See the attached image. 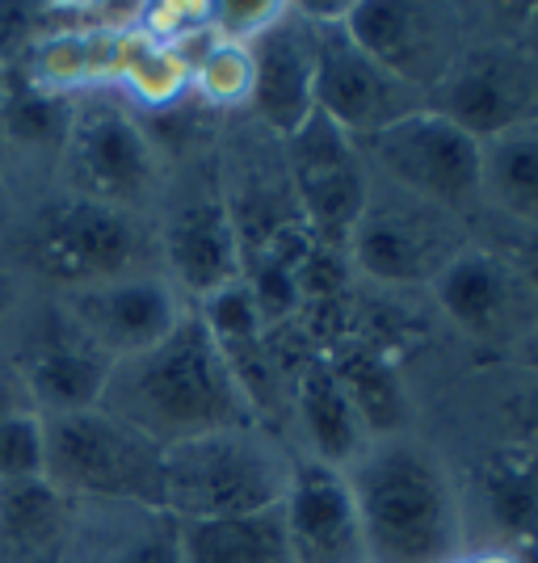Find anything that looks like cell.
I'll use <instances>...</instances> for the list:
<instances>
[{
    "label": "cell",
    "mask_w": 538,
    "mask_h": 563,
    "mask_svg": "<svg viewBox=\"0 0 538 563\" xmlns=\"http://www.w3.org/2000/svg\"><path fill=\"white\" fill-rule=\"evenodd\" d=\"M345 479L371 563H446L471 547L463 493L438 438L421 429L371 438Z\"/></svg>",
    "instance_id": "1"
},
{
    "label": "cell",
    "mask_w": 538,
    "mask_h": 563,
    "mask_svg": "<svg viewBox=\"0 0 538 563\" xmlns=\"http://www.w3.org/2000/svg\"><path fill=\"white\" fill-rule=\"evenodd\" d=\"M101 408L140 429L161 450L240 424H257L253 404L244 399L228 357L219 353L211 332L202 329L194 307L161 345L114 362Z\"/></svg>",
    "instance_id": "2"
},
{
    "label": "cell",
    "mask_w": 538,
    "mask_h": 563,
    "mask_svg": "<svg viewBox=\"0 0 538 563\" xmlns=\"http://www.w3.org/2000/svg\"><path fill=\"white\" fill-rule=\"evenodd\" d=\"M295 446L265 424H240L164 450L161 505L177 521L274 509L290 484Z\"/></svg>",
    "instance_id": "3"
},
{
    "label": "cell",
    "mask_w": 538,
    "mask_h": 563,
    "mask_svg": "<svg viewBox=\"0 0 538 563\" xmlns=\"http://www.w3.org/2000/svg\"><path fill=\"white\" fill-rule=\"evenodd\" d=\"M471 240V219L413 198L371 173L366 207L345 240V265L366 290L425 295Z\"/></svg>",
    "instance_id": "4"
},
{
    "label": "cell",
    "mask_w": 538,
    "mask_h": 563,
    "mask_svg": "<svg viewBox=\"0 0 538 563\" xmlns=\"http://www.w3.org/2000/svg\"><path fill=\"white\" fill-rule=\"evenodd\" d=\"M43 421V479L72 505H161L164 450L106 408Z\"/></svg>",
    "instance_id": "5"
},
{
    "label": "cell",
    "mask_w": 538,
    "mask_h": 563,
    "mask_svg": "<svg viewBox=\"0 0 538 563\" xmlns=\"http://www.w3.org/2000/svg\"><path fill=\"white\" fill-rule=\"evenodd\" d=\"M68 189L118 211L152 219L168 181V165L156 135L122 97H80L72 118L68 143Z\"/></svg>",
    "instance_id": "6"
},
{
    "label": "cell",
    "mask_w": 538,
    "mask_h": 563,
    "mask_svg": "<svg viewBox=\"0 0 538 563\" xmlns=\"http://www.w3.org/2000/svg\"><path fill=\"white\" fill-rule=\"evenodd\" d=\"M34 265L64 290L127 278L156 265L152 219L118 211L85 194H59L34 219Z\"/></svg>",
    "instance_id": "7"
},
{
    "label": "cell",
    "mask_w": 538,
    "mask_h": 563,
    "mask_svg": "<svg viewBox=\"0 0 538 563\" xmlns=\"http://www.w3.org/2000/svg\"><path fill=\"white\" fill-rule=\"evenodd\" d=\"M362 152L371 173L387 186L471 223L484 211V143L429 106L362 143Z\"/></svg>",
    "instance_id": "8"
},
{
    "label": "cell",
    "mask_w": 538,
    "mask_h": 563,
    "mask_svg": "<svg viewBox=\"0 0 538 563\" xmlns=\"http://www.w3.org/2000/svg\"><path fill=\"white\" fill-rule=\"evenodd\" d=\"M450 467L468 509L471 547L538 563V438L492 429L484 442L450 454Z\"/></svg>",
    "instance_id": "9"
},
{
    "label": "cell",
    "mask_w": 538,
    "mask_h": 563,
    "mask_svg": "<svg viewBox=\"0 0 538 563\" xmlns=\"http://www.w3.org/2000/svg\"><path fill=\"white\" fill-rule=\"evenodd\" d=\"M152 232L156 265L189 307L240 278V240L219 181V161L194 168L177 189L164 181L161 202L152 211Z\"/></svg>",
    "instance_id": "10"
},
{
    "label": "cell",
    "mask_w": 538,
    "mask_h": 563,
    "mask_svg": "<svg viewBox=\"0 0 538 563\" xmlns=\"http://www.w3.org/2000/svg\"><path fill=\"white\" fill-rule=\"evenodd\" d=\"M316 22V114L341 126L353 143H371L399 118L417 114L429 101L413 85L371 59L341 25V4H307Z\"/></svg>",
    "instance_id": "11"
},
{
    "label": "cell",
    "mask_w": 538,
    "mask_h": 563,
    "mask_svg": "<svg viewBox=\"0 0 538 563\" xmlns=\"http://www.w3.org/2000/svg\"><path fill=\"white\" fill-rule=\"evenodd\" d=\"M425 303L446 332L501 362L538 320V295L509 261L480 240H471L433 278V286L425 290Z\"/></svg>",
    "instance_id": "12"
},
{
    "label": "cell",
    "mask_w": 538,
    "mask_h": 563,
    "mask_svg": "<svg viewBox=\"0 0 538 563\" xmlns=\"http://www.w3.org/2000/svg\"><path fill=\"white\" fill-rule=\"evenodd\" d=\"M341 25L371 59L425 93V101L475 38L471 4L353 0V4H341Z\"/></svg>",
    "instance_id": "13"
},
{
    "label": "cell",
    "mask_w": 538,
    "mask_h": 563,
    "mask_svg": "<svg viewBox=\"0 0 538 563\" xmlns=\"http://www.w3.org/2000/svg\"><path fill=\"white\" fill-rule=\"evenodd\" d=\"M429 110L480 143L530 126L538 122V55L514 38H471L429 93Z\"/></svg>",
    "instance_id": "14"
},
{
    "label": "cell",
    "mask_w": 538,
    "mask_h": 563,
    "mask_svg": "<svg viewBox=\"0 0 538 563\" xmlns=\"http://www.w3.org/2000/svg\"><path fill=\"white\" fill-rule=\"evenodd\" d=\"M282 165L307 235L320 249L345 257V240L371 194V165L362 143H353L328 118L311 114L282 140Z\"/></svg>",
    "instance_id": "15"
},
{
    "label": "cell",
    "mask_w": 538,
    "mask_h": 563,
    "mask_svg": "<svg viewBox=\"0 0 538 563\" xmlns=\"http://www.w3.org/2000/svg\"><path fill=\"white\" fill-rule=\"evenodd\" d=\"M64 316L72 320V329L85 341H94L110 362H127L135 353L161 345L189 316V303L161 269H140L127 278L68 290Z\"/></svg>",
    "instance_id": "16"
},
{
    "label": "cell",
    "mask_w": 538,
    "mask_h": 563,
    "mask_svg": "<svg viewBox=\"0 0 538 563\" xmlns=\"http://www.w3.org/2000/svg\"><path fill=\"white\" fill-rule=\"evenodd\" d=\"M253 59V93L244 118L265 135L286 140L316 114V22L307 4H286L274 22L249 43Z\"/></svg>",
    "instance_id": "17"
},
{
    "label": "cell",
    "mask_w": 538,
    "mask_h": 563,
    "mask_svg": "<svg viewBox=\"0 0 538 563\" xmlns=\"http://www.w3.org/2000/svg\"><path fill=\"white\" fill-rule=\"evenodd\" d=\"M278 514L295 563H371L345 471L295 454Z\"/></svg>",
    "instance_id": "18"
},
{
    "label": "cell",
    "mask_w": 538,
    "mask_h": 563,
    "mask_svg": "<svg viewBox=\"0 0 538 563\" xmlns=\"http://www.w3.org/2000/svg\"><path fill=\"white\" fill-rule=\"evenodd\" d=\"M325 362L341 383V391L350 396L358 421L366 424L371 438L404 433V429H421V399L413 391V375L396 353L366 341L362 332H341L337 341H328Z\"/></svg>",
    "instance_id": "19"
},
{
    "label": "cell",
    "mask_w": 538,
    "mask_h": 563,
    "mask_svg": "<svg viewBox=\"0 0 538 563\" xmlns=\"http://www.w3.org/2000/svg\"><path fill=\"white\" fill-rule=\"evenodd\" d=\"M290 446L337 471H345L371 446L366 424L358 421L350 396L341 391L320 350L304 353L290 371Z\"/></svg>",
    "instance_id": "20"
},
{
    "label": "cell",
    "mask_w": 538,
    "mask_h": 563,
    "mask_svg": "<svg viewBox=\"0 0 538 563\" xmlns=\"http://www.w3.org/2000/svg\"><path fill=\"white\" fill-rule=\"evenodd\" d=\"M110 375H114V362L94 341H85L64 316V329L39 336L34 350L25 353V362L18 366V387L30 399L34 417H68V412L101 408Z\"/></svg>",
    "instance_id": "21"
},
{
    "label": "cell",
    "mask_w": 538,
    "mask_h": 563,
    "mask_svg": "<svg viewBox=\"0 0 538 563\" xmlns=\"http://www.w3.org/2000/svg\"><path fill=\"white\" fill-rule=\"evenodd\" d=\"M64 563H182V521L164 505H76Z\"/></svg>",
    "instance_id": "22"
},
{
    "label": "cell",
    "mask_w": 538,
    "mask_h": 563,
    "mask_svg": "<svg viewBox=\"0 0 538 563\" xmlns=\"http://www.w3.org/2000/svg\"><path fill=\"white\" fill-rule=\"evenodd\" d=\"M72 505L43 475L0 484V563H64Z\"/></svg>",
    "instance_id": "23"
},
{
    "label": "cell",
    "mask_w": 538,
    "mask_h": 563,
    "mask_svg": "<svg viewBox=\"0 0 538 563\" xmlns=\"http://www.w3.org/2000/svg\"><path fill=\"white\" fill-rule=\"evenodd\" d=\"M122 101L140 114H164L189 101V59L173 47H156L147 43L135 25H127L118 34L114 76H110Z\"/></svg>",
    "instance_id": "24"
},
{
    "label": "cell",
    "mask_w": 538,
    "mask_h": 563,
    "mask_svg": "<svg viewBox=\"0 0 538 563\" xmlns=\"http://www.w3.org/2000/svg\"><path fill=\"white\" fill-rule=\"evenodd\" d=\"M182 563H295L282 530V514L215 517V521H182Z\"/></svg>",
    "instance_id": "25"
},
{
    "label": "cell",
    "mask_w": 538,
    "mask_h": 563,
    "mask_svg": "<svg viewBox=\"0 0 538 563\" xmlns=\"http://www.w3.org/2000/svg\"><path fill=\"white\" fill-rule=\"evenodd\" d=\"M484 214L538 228V122L484 143Z\"/></svg>",
    "instance_id": "26"
},
{
    "label": "cell",
    "mask_w": 538,
    "mask_h": 563,
    "mask_svg": "<svg viewBox=\"0 0 538 563\" xmlns=\"http://www.w3.org/2000/svg\"><path fill=\"white\" fill-rule=\"evenodd\" d=\"M189 59V101H198L211 114L244 118L249 110V93H253V59L249 47L240 43H223L207 34L202 43L186 51Z\"/></svg>",
    "instance_id": "27"
},
{
    "label": "cell",
    "mask_w": 538,
    "mask_h": 563,
    "mask_svg": "<svg viewBox=\"0 0 538 563\" xmlns=\"http://www.w3.org/2000/svg\"><path fill=\"white\" fill-rule=\"evenodd\" d=\"M76 101L80 97L51 93L43 85H34L30 76H22L18 85H9L4 76V93H0V135H9L22 147H39V152H64L76 118Z\"/></svg>",
    "instance_id": "28"
},
{
    "label": "cell",
    "mask_w": 538,
    "mask_h": 563,
    "mask_svg": "<svg viewBox=\"0 0 538 563\" xmlns=\"http://www.w3.org/2000/svg\"><path fill=\"white\" fill-rule=\"evenodd\" d=\"M43 475V421L25 408L0 417V484Z\"/></svg>",
    "instance_id": "29"
},
{
    "label": "cell",
    "mask_w": 538,
    "mask_h": 563,
    "mask_svg": "<svg viewBox=\"0 0 538 563\" xmlns=\"http://www.w3.org/2000/svg\"><path fill=\"white\" fill-rule=\"evenodd\" d=\"M471 235L509 261L521 274V282L538 295V228H517V223H505L496 214L480 211V219L471 223Z\"/></svg>",
    "instance_id": "30"
},
{
    "label": "cell",
    "mask_w": 538,
    "mask_h": 563,
    "mask_svg": "<svg viewBox=\"0 0 538 563\" xmlns=\"http://www.w3.org/2000/svg\"><path fill=\"white\" fill-rule=\"evenodd\" d=\"M43 18H51V9L43 4H0V68L25 59L39 38H47Z\"/></svg>",
    "instance_id": "31"
},
{
    "label": "cell",
    "mask_w": 538,
    "mask_h": 563,
    "mask_svg": "<svg viewBox=\"0 0 538 563\" xmlns=\"http://www.w3.org/2000/svg\"><path fill=\"white\" fill-rule=\"evenodd\" d=\"M282 0H261V4H211V34L215 38H223V43H240V47H249L253 38H257L265 25L278 18Z\"/></svg>",
    "instance_id": "32"
},
{
    "label": "cell",
    "mask_w": 538,
    "mask_h": 563,
    "mask_svg": "<svg viewBox=\"0 0 538 563\" xmlns=\"http://www.w3.org/2000/svg\"><path fill=\"white\" fill-rule=\"evenodd\" d=\"M505 366L509 371H517V375L535 378L538 383V320L530 324V332L517 341L514 350H509V357H505Z\"/></svg>",
    "instance_id": "33"
},
{
    "label": "cell",
    "mask_w": 538,
    "mask_h": 563,
    "mask_svg": "<svg viewBox=\"0 0 538 563\" xmlns=\"http://www.w3.org/2000/svg\"><path fill=\"white\" fill-rule=\"evenodd\" d=\"M446 563H521V560H514L509 551H496V547H468L463 555H454V560Z\"/></svg>",
    "instance_id": "34"
},
{
    "label": "cell",
    "mask_w": 538,
    "mask_h": 563,
    "mask_svg": "<svg viewBox=\"0 0 538 563\" xmlns=\"http://www.w3.org/2000/svg\"><path fill=\"white\" fill-rule=\"evenodd\" d=\"M4 76H9V71H4V68H0V93H4Z\"/></svg>",
    "instance_id": "35"
},
{
    "label": "cell",
    "mask_w": 538,
    "mask_h": 563,
    "mask_svg": "<svg viewBox=\"0 0 538 563\" xmlns=\"http://www.w3.org/2000/svg\"><path fill=\"white\" fill-rule=\"evenodd\" d=\"M0 303H4V299H0Z\"/></svg>",
    "instance_id": "36"
}]
</instances>
